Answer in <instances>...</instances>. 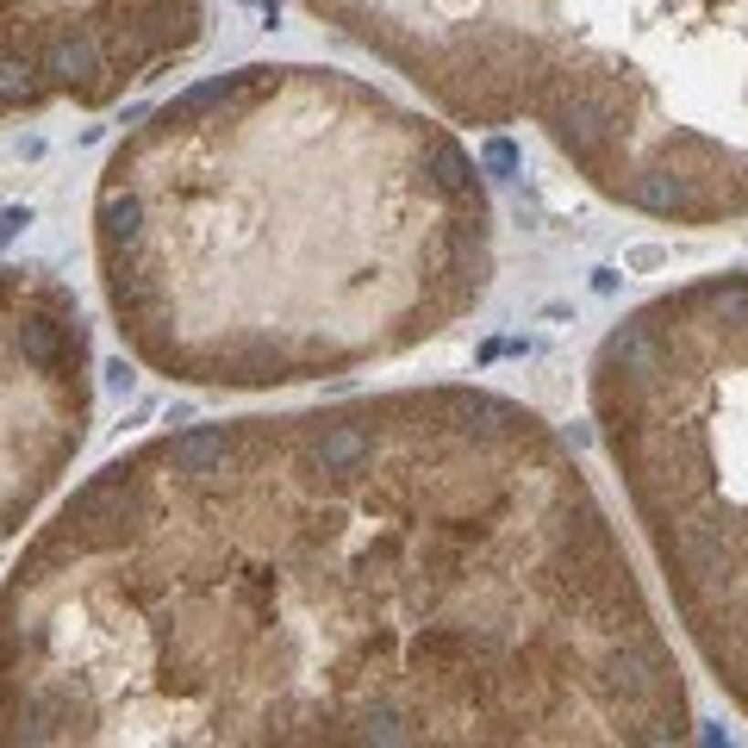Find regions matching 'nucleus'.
Segmentation results:
<instances>
[{
	"label": "nucleus",
	"mask_w": 748,
	"mask_h": 748,
	"mask_svg": "<svg viewBox=\"0 0 748 748\" xmlns=\"http://www.w3.org/2000/svg\"><path fill=\"white\" fill-rule=\"evenodd\" d=\"M692 723L593 474L493 387L143 437L0 580L19 748H661Z\"/></svg>",
	"instance_id": "nucleus-1"
},
{
	"label": "nucleus",
	"mask_w": 748,
	"mask_h": 748,
	"mask_svg": "<svg viewBox=\"0 0 748 748\" xmlns=\"http://www.w3.org/2000/svg\"><path fill=\"white\" fill-rule=\"evenodd\" d=\"M94 269L150 374L275 393L456 331L499 275V231L443 119L331 63H244L119 138Z\"/></svg>",
	"instance_id": "nucleus-2"
},
{
	"label": "nucleus",
	"mask_w": 748,
	"mask_h": 748,
	"mask_svg": "<svg viewBox=\"0 0 748 748\" xmlns=\"http://www.w3.org/2000/svg\"><path fill=\"white\" fill-rule=\"evenodd\" d=\"M474 132L531 125L655 225L748 218V0H300Z\"/></svg>",
	"instance_id": "nucleus-3"
},
{
	"label": "nucleus",
	"mask_w": 748,
	"mask_h": 748,
	"mask_svg": "<svg viewBox=\"0 0 748 748\" xmlns=\"http://www.w3.org/2000/svg\"><path fill=\"white\" fill-rule=\"evenodd\" d=\"M586 406L680 637L748 717V269L630 306Z\"/></svg>",
	"instance_id": "nucleus-4"
},
{
	"label": "nucleus",
	"mask_w": 748,
	"mask_h": 748,
	"mask_svg": "<svg viewBox=\"0 0 748 748\" xmlns=\"http://www.w3.org/2000/svg\"><path fill=\"white\" fill-rule=\"evenodd\" d=\"M94 425V337L69 281L0 262V543L63 487Z\"/></svg>",
	"instance_id": "nucleus-5"
}]
</instances>
